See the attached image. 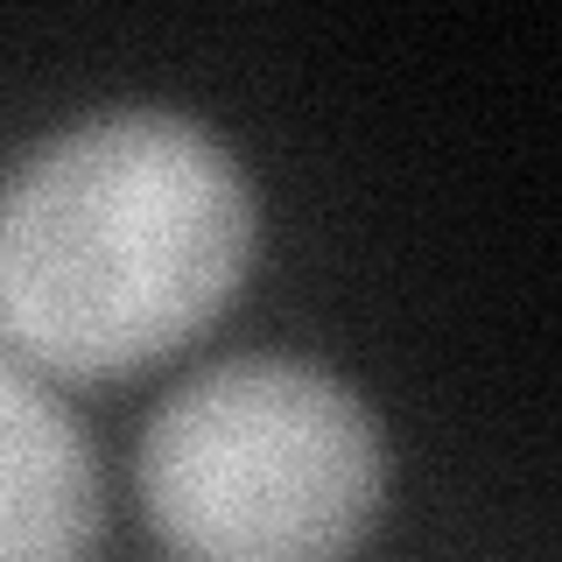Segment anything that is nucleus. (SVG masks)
I'll use <instances>...</instances> for the list:
<instances>
[{"mask_svg": "<svg viewBox=\"0 0 562 562\" xmlns=\"http://www.w3.org/2000/svg\"><path fill=\"white\" fill-rule=\"evenodd\" d=\"M260 211L239 155L169 105H113L0 176V345L120 380L233 310Z\"/></svg>", "mask_w": 562, "mask_h": 562, "instance_id": "f257e3e1", "label": "nucleus"}, {"mask_svg": "<svg viewBox=\"0 0 562 562\" xmlns=\"http://www.w3.org/2000/svg\"><path fill=\"white\" fill-rule=\"evenodd\" d=\"M134 485L176 562H351L386 499V443L338 373L239 351L169 386Z\"/></svg>", "mask_w": 562, "mask_h": 562, "instance_id": "f03ea898", "label": "nucleus"}, {"mask_svg": "<svg viewBox=\"0 0 562 562\" xmlns=\"http://www.w3.org/2000/svg\"><path fill=\"white\" fill-rule=\"evenodd\" d=\"M99 464L70 408L0 351V562H92Z\"/></svg>", "mask_w": 562, "mask_h": 562, "instance_id": "7ed1b4c3", "label": "nucleus"}]
</instances>
